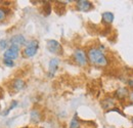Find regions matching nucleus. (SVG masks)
I'll return each mask as SVG.
<instances>
[{
    "mask_svg": "<svg viewBox=\"0 0 133 128\" xmlns=\"http://www.w3.org/2000/svg\"><path fill=\"white\" fill-rule=\"evenodd\" d=\"M8 11H9V10H7V9H5V8H3V7H0V22L3 21V20L6 17V15H7Z\"/></svg>",
    "mask_w": 133,
    "mask_h": 128,
    "instance_id": "obj_16",
    "label": "nucleus"
},
{
    "mask_svg": "<svg viewBox=\"0 0 133 128\" xmlns=\"http://www.w3.org/2000/svg\"><path fill=\"white\" fill-rule=\"evenodd\" d=\"M40 118H41V114L38 110H35L31 112V120L33 121L34 123H38L40 121Z\"/></svg>",
    "mask_w": 133,
    "mask_h": 128,
    "instance_id": "obj_13",
    "label": "nucleus"
},
{
    "mask_svg": "<svg viewBox=\"0 0 133 128\" xmlns=\"http://www.w3.org/2000/svg\"><path fill=\"white\" fill-rule=\"evenodd\" d=\"M127 85H128V87L133 88V78H131V79H129V80L127 81Z\"/></svg>",
    "mask_w": 133,
    "mask_h": 128,
    "instance_id": "obj_20",
    "label": "nucleus"
},
{
    "mask_svg": "<svg viewBox=\"0 0 133 128\" xmlns=\"http://www.w3.org/2000/svg\"><path fill=\"white\" fill-rule=\"evenodd\" d=\"M58 64H59L58 59L54 57V59H51V60H50L49 66H48V75H49V77H53V76H54L55 72L57 71Z\"/></svg>",
    "mask_w": 133,
    "mask_h": 128,
    "instance_id": "obj_8",
    "label": "nucleus"
},
{
    "mask_svg": "<svg viewBox=\"0 0 133 128\" xmlns=\"http://www.w3.org/2000/svg\"><path fill=\"white\" fill-rule=\"evenodd\" d=\"M18 52H19V47L18 46H17V45H10V47H8L5 50L3 56H4V59L12 60L14 61L15 59H17V56H18Z\"/></svg>",
    "mask_w": 133,
    "mask_h": 128,
    "instance_id": "obj_4",
    "label": "nucleus"
},
{
    "mask_svg": "<svg viewBox=\"0 0 133 128\" xmlns=\"http://www.w3.org/2000/svg\"><path fill=\"white\" fill-rule=\"evenodd\" d=\"M73 56H74L75 62L79 65V66H82L83 67V66L87 65V56H86L85 51L82 50V49H76L75 52H74V54H73Z\"/></svg>",
    "mask_w": 133,
    "mask_h": 128,
    "instance_id": "obj_3",
    "label": "nucleus"
},
{
    "mask_svg": "<svg viewBox=\"0 0 133 128\" xmlns=\"http://www.w3.org/2000/svg\"><path fill=\"white\" fill-rule=\"evenodd\" d=\"M88 55V60L91 64L95 65V66H99V67H105L108 65V59L104 55V53L98 49V48H90L87 52Z\"/></svg>",
    "mask_w": 133,
    "mask_h": 128,
    "instance_id": "obj_1",
    "label": "nucleus"
},
{
    "mask_svg": "<svg viewBox=\"0 0 133 128\" xmlns=\"http://www.w3.org/2000/svg\"><path fill=\"white\" fill-rule=\"evenodd\" d=\"M38 48H39V43L37 40H32L30 41L27 45H26V48L24 50V54L28 57H32L34 56L37 51H38Z\"/></svg>",
    "mask_w": 133,
    "mask_h": 128,
    "instance_id": "obj_2",
    "label": "nucleus"
},
{
    "mask_svg": "<svg viewBox=\"0 0 133 128\" xmlns=\"http://www.w3.org/2000/svg\"><path fill=\"white\" fill-rule=\"evenodd\" d=\"M115 95H116L117 98L120 99V100L125 99L126 97L129 96L128 88H127V87H120V88H118L116 91H115Z\"/></svg>",
    "mask_w": 133,
    "mask_h": 128,
    "instance_id": "obj_10",
    "label": "nucleus"
},
{
    "mask_svg": "<svg viewBox=\"0 0 133 128\" xmlns=\"http://www.w3.org/2000/svg\"><path fill=\"white\" fill-rule=\"evenodd\" d=\"M7 47V41L6 40H1L0 41V48H6Z\"/></svg>",
    "mask_w": 133,
    "mask_h": 128,
    "instance_id": "obj_19",
    "label": "nucleus"
},
{
    "mask_svg": "<svg viewBox=\"0 0 133 128\" xmlns=\"http://www.w3.org/2000/svg\"><path fill=\"white\" fill-rule=\"evenodd\" d=\"M17 106V100H14V101H12V104L10 105V107H9V108H8V109L6 110V112L3 113V115H7V114L10 112V111H11L12 109H15V108H16Z\"/></svg>",
    "mask_w": 133,
    "mask_h": 128,
    "instance_id": "obj_17",
    "label": "nucleus"
},
{
    "mask_svg": "<svg viewBox=\"0 0 133 128\" xmlns=\"http://www.w3.org/2000/svg\"><path fill=\"white\" fill-rule=\"evenodd\" d=\"M69 128H80V122H79V119H78V115L77 114H75L74 117L72 118L71 123H70V127Z\"/></svg>",
    "mask_w": 133,
    "mask_h": 128,
    "instance_id": "obj_14",
    "label": "nucleus"
},
{
    "mask_svg": "<svg viewBox=\"0 0 133 128\" xmlns=\"http://www.w3.org/2000/svg\"><path fill=\"white\" fill-rule=\"evenodd\" d=\"M25 82L24 80H22V79H16V80H14L12 82V88L15 89V90H17V91H19V90H22V89H24L25 88Z\"/></svg>",
    "mask_w": 133,
    "mask_h": 128,
    "instance_id": "obj_12",
    "label": "nucleus"
},
{
    "mask_svg": "<svg viewBox=\"0 0 133 128\" xmlns=\"http://www.w3.org/2000/svg\"><path fill=\"white\" fill-rule=\"evenodd\" d=\"M110 128H114V127H110Z\"/></svg>",
    "mask_w": 133,
    "mask_h": 128,
    "instance_id": "obj_22",
    "label": "nucleus"
},
{
    "mask_svg": "<svg viewBox=\"0 0 133 128\" xmlns=\"http://www.w3.org/2000/svg\"><path fill=\"white\" fill-rule=\"evenodd\" d=\"M101 18H102V22L103 23H105V24H112L114 22L115 16L111 11H105V12H103L101 15Z\"/></svg>",
    "mask_w": 133,
    "mask_h": 128,
    "instance_id": "obj_11",
    "label": "nucleus"
},
{
    "mask_svg": "<svg viewBox=\"0 0 133 128\" xmlns=\"http://www.w3.org/2000/svg\"><path fill=\"white\" fill-rule=\"evenodd\" d=\"M3 63H4L5 66H7V67H14V65H15L12 60H7V59H4Z\"/></svg>",
    "mask_w": 133,
    "mask_h": 128,
    "instance_id": "obj_18",
    "label": "nucleus"
},
{
    "mask_svg": "<svg viewBox=\"0 0 133 128\" xmlns=\"http://www.w3.org/2000/svg\"><path fill=\"white\" fill-rule=\"evenodd\" d=\"M76 6H77V9L80 10V11H83V12H87L89 10H91L93 8V4L90 2V1H87V0H79L76 2Z\"/></svg>",
    "mask_w": 133,
    "mask_h": 128,
    "instance_id": "obj_6",
    "label": "nucleus"
},
{
    "mask_svg": "<svg viewBox=\"0 0 133 128\" xmlns=\"http://www.w3.org/2000/svg\"><path fill=\"white\" fill-rule=\"evenodd\" d=\"M51 12V4L49 2H44V6H43V14L44 16H49Z\"/></svg>",
    "mask_w": 133,
    "mask_h": 128,
    "instance_id": "obj_15",
    "label": "nucleus"
},
{
    "mask_svg": "<svg viewBox=\"0 0 133 128\" xmlns=\"http://www.w3.org/2000/svg\"><path fill=\"white\" fill-rule=\"evenodd\" d=\"M46 46H47V49L51 53H61V51H62L61 43L58 41H56V40H53V39H50V40L47 41Z\"/></svg>",
    "mask_w": 133,
    "mask_h": 128,
    "instance_id": "obj_5",
    "label": "nucleus"
},
{
    "mask_svg": "<svg viewBox=\"0 0 133 128\" xmlns=\"http://www.w3.org/2000/svg\"><path fill=\"white\" fill-rule=\"evenodd\" d=\"M100 105H101V108L103 110H112L114 109V107L116 106V101L113 97H105L103 98L101 101H100Z\"/></svg>",
    "mask_w": 133,
    "mask_h": 128,
    "instance_id": "obj_7",
    "label": "nucleus"
},
{
    "mask_svg": "<svg viewBox=\"0 0 133 128\" xmlns=\"http://www.w3.org/2000/svg\"><path fill=\"white\" fill-rule=\"evenodd\" d=\"M10 43L11 45H17L19 47L21 45L26 44V38L23 35H15L10 38Z\"/></svg>",
    "mask_w": 133,
    "mask_h": 128,
    "instance_id": "obj_9",
    "label": "nucleus"
},
{
    "mask_svg": "<svg viewBox=\"0 0 133 128\" xmlns=\"http://www.w3.org/2000/svg\"><path fill=\"white\" fill-rule=\"evenodd\" d=\"M129 100H130V101L133 104V91L129 93Z\"/></svg>",
    "mask_w": 133,
    "mask_h": 128,
    "instance_id": "obj_21",
    "label": "nucleus"
}]
</instances>
